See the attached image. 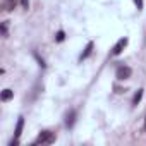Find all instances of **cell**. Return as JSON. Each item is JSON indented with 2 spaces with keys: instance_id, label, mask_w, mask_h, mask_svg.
Here are the masks:
<instances>
[{
  "instance_id": "obj_1",
  "label": "cell",
  "mask_w": 146,
  "mask_h": 146,
  "mask_svg": "<svg viewBox=\"0 0 146 146\" xmlns=\"http://www.w3.org/2000/svg\"><path fill=\"white\" fill-rule=\"evenodd\" d=\"M53 141H55V136H53L50 131H43V132H40V136L36 137L35 144H50V143H53Z\"/></svg>"
},
{
  "instance_id": "obj_2",
  "label": "cell",
  "mask_w": 146,
  "mask_h": 146,
  "mask_svg": "<svg viewBox=\"0 0 146 146\" xmlns=\"http://www.w3.org/2000/svg\"><path fill=\"white\" fill-rule=\"evenodd\" d=\"M131 74H132V70H131V67H127V65H120V67L117 69V72H115V76H117V79H119V81L129 79V78H131Z\"/></svg>"
},
{
  "instance_id": "obj_3",
  "label": "cell",
  "mask_w": 146,
  "mask_h": 146,
  "mask_svg": "<svg viewBox=\"0 0 146 146\" xmlns=\"http://www.w3.org/2000/svg\"><path fill=\"white\" fill-rule=\"evenodd\" d=\"M23 127H24V117H19V120H17V124H16V132H14V141L11 143V146H14V144H17L19 143V137H21V134H23Z\"/></svg>"
},
{
  "instance_id": "obj_4",
  "label": "cell",
  "mask_w": 146,
  "mask_h": 146,
  "mask_svg": "<svg viewBox=\"0 0 146 146\" xmlns=\"http://www.w3.org/2000/svg\"><path fill=\"white\" fill-rule=\"evenodd\" d=\"M127 43H129V40H127V38H120V40L113 45V48H112V55H120V53H122V50L127 46Z\"/></svg>"
},
{
  "instance_id": "obj_5",
  "label": "cell",
  "mask_w": 146,
  "mask_h": 146,
  "mask_svg": "<svg viewBox=\"0 0 146 146\" xmlns=\"http://www.w3.org/2000/svg\"><path fill=\"white\" fill-rule=\"evenodd\" d=\"M76 117H78V112L76 110H70L69 113H67V117H65V125L70 129V127H74V124H76Z\"/></svg>"
},
{
  "instance_id": "obj_6",
  "label": "cell",
  "mask_w": 146,
  "mask_h": 146,
  "mask_svg": "<svg viewBox=\"0 0 146 146\" xmlns=\"http://www.w3.org/2000/svg\"><path fill=\"white\" fill-rule=\"evenodd\" d=\"M93 46H95V45H93V41H90V43L86 45V48H84V52L81 53V57H79V58H81V60H84V58H88V57L91 55V52H93Z\"/></svg>"
},
{
  "instance_id": "obj_7",
  "label": "cell",
  "mask_w": 146,
  "mask_h": 146,
  "mask_svg": "<svg viewBox=\"0 0 146 146\" xmlns=\"http://www.w3.org/2000/svg\"><path fill=\"white\" fill-rule=\"evenodd\" d=\"M12 96H14V91L12 90H4L2 91V102H9Z\"/></svg>"
},
{
  "instance_id": "obj_8",
  "label": "cell",
  "mask_w": 146,
  "mask_h": 146,
  "mask_svg": "<svg viewBox=\"0 0 146 146\" xmlns=\"http://www.w3.org/2000/svg\"><path fill=\"white\" fill-rule=\"evenodd\" d=\"M141 98H143V90H139V91L134 95V98H132V105H137V103L141 102Z\"/></svg>"
},
{
  "instance_id": "obj_9",
  "label": "cell",
  "mask_w": 146,
  "mask_h": 146,
  "mask_svg": "<svg viewBox=\"0 0 146 146\" xmlns=\"http://www.w3.org/2000/svg\"><path fill=\"white\" fill-rule=\"evenodd\" d=\"M16 7V0H7V5H5V9L7 11H12Z\"/></svg>"
},
{
  "instance_id": "obj_10",
  "label": "cell",
  "mask_w": 146,
  "mask_h": 146,
  "mask_svg": "<svg viewBox=\"0 0 146 146\" xmlns=\"http://www.w3.org/2000/svg\"><path fill=\"white\" fill-rule=\"evenodd\" d=\"M64 38H65L64 31H58V33H57V41H64Z\"/></svg>"
},
{
  "instance_id": "obj_11",
  "label": "cell",
  "mask_w": 146,
  "mask_h": 146,
  "mask_svg": "<svg viewBox=\"0 0 146 146\" xmlns=\"http://www.w3.org/2000/svg\"><path fill=\"white\" fill-rule=\"evenodd\" d=\"M35 57H36V60L40 62V65H41V67H46V64H45V60H43V58H40V55H38V53H35Z\"/></svg>"
},
{
  "instance_id": "obj_12",
  "label": "cell",
  "mask_w": 146,
  "mask_h": 146,
  "mask_svg": "<svg viewBox=\"0 0 146 146\" xmlns=\"http://www.w3.org/2000/svg\"><path fill=\"white\" fill-rule=\"evenodd\" d=\"M134 4L137 5V11H141V9H143V0H134Z\"/></svg>"
},
{
  "instance_id": "obj_13",
  "label": "cell",
  "mask_w": 146,
  "mask_h": 146,
  "mask_svg": "<svg viewBox=\"0 0 146 146\" xmlns=\"http://www.w3.org/2000/svg\"><path fill=\"white\" fill-rule=\"evenodd\" d=\"M2 35H4V36H7V23H4V24H2Z\"/></svg>"
},
{
  "instance_id": "obj_14",
  "label": "cell",
  "mask_w": 146,
  "mask_h": 146,
  "mask_svg": "<svg viewBox=\"0 0 146 146\" xmlns=\"http://www.w3.org/2000/svg\"><path fill=\"white\" fill-rule=\"evenodd\" d=\"M21 5H23L24 9H28V7H29V0H21Z\"/></svg>"
},
{
  "instance_id": "obj_15",
  "label": "cell",
  "mask_w": 146,
  "mask_h": 146,
  "mask_svg": "<svg viewBox=\"0 0 146 146\" xmlns=\"http://www.w3.org/2000/svg\"><path fill=\"white\" fill-rule=\"evenodd\" d=\"M144 131H146V122H144Z\"/></svg>"
}]
</instances>
